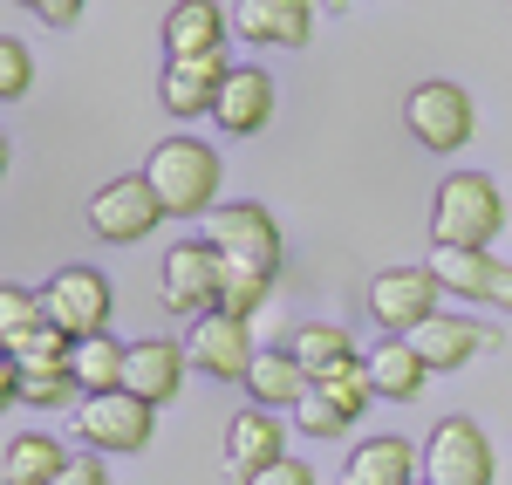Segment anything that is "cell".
I'll return each instance as SVG.
<instances>
[{
	"instance_id": "obj_34",
	"label": "cell",
	"mask_w": 512,
	"mask_h": 485,
	"mask_svg": "<svg viewBox=\"0 0 512 485\" xmlns=\"http://www.w3.org/2000/svg\"><path fill=\"white\" fill-rule=\"evenodd\" d=\"M55 485H110V472H103V458H96V451H82V458H76V465H69Z\"/></svg>"
},
{
	"instance_id": "obj_20",
	"label": "cell",
	"mask_w": 512,
	"mask_h": 485,
	"mask_svg": "<svg viewBox=\"0 0 512 485\" xmlns=\"http://www.w3.org/2000/svg\"><path fill=\"white\" fill-rule=\"evenodd\" d=\"M315 390V376L294 363V349H260V363L246 369V397L253 410H301Z\"/></svg>"
},
{
	"instance_id": "obj_3",
	"label": "cell",
	"mask_w": 512,
	"mask_h": 485,
	"mask_svg": "<svg viewBox=\"0 0 512 485\" xmlns=\"http://www.w3.org/2000/svg\"><path fill=\"white\" fill-rule=\"evenodd\" d=\"M219 287H226V260H219V246L205 240H178L164 253L158 267V294L171 315H185V322H205V315H219Z\"/></svg>"
},
{
	"instance_id": "obj_30",
	"label": "cell",
	"mask_w": 512,
	"mask_h": 485,
	"mask_svg": "<svg viewBox=\"0 0 512 485\" xmlns=\"http://www.w3.org/2000/svg\"><path fill=\"white\" fill-rule=\"evenodd\" d=\"M35 89V55H28V41L21 35H0V96L7 103H21Z\"/></svg>"
},
{
	"instance_id": "obj_1",
	"label": "cell",
	"mask_w": 512,
	"mask_h": 485,
	"mask_svg": "<svg viewBox=\"0 0 512 485\" xmlns=\"http://www.w3.org/2000/svg\"><path fill=\"white\" fill-rule=\"evenodd\" d=\"M144 178H151V192L164 199L171 219H212V212H219V178H226V164H219L212 144H198V137H164V144H151Z\"/></svg>"
},
{
	"instance_id": "obj_16",
	"label": "cell",
	"mask_w": 512,
	"mask_h": 485,
	"mask_svg": "<svg viewBox=\"0 0 512 485\" xmlns=\"http://www.w3.org/2000/svg\"><path fill=\"white\" fill-rule=\"evenodd\" d=\"M226 76H233V62H226V55H205V62H164L158 96H164V110H171V117H212Z\"/></svg>"
},
{
	"instance_id": "obj_35",
	"label": "cell",
	"mask_w": 512,
	"mask_h": 485,
	"mask_svg": "<svg viewBox=\"0 0 512 485\" xmlns=\"http://www.w3.org/2000/svg\"><path fill=\"white\" fill-rule=\"evenodd\" d=\"M35 14L48 21V28H76V21H82V7H76V0H41Z\"/></svg>"
},
{
	"instance_id": "obj_12",
	"label": "cell",
	"mask_w": 512,
	"mask_h": 485,
	"mask_svg": "<svg viewBox=\"0 0 512 485\" xmlns=\"http://www.w3.org/2000/svg\"><path fill=\"white\" fill-rule=\"evenodd\" d=\"M287 458V431H280L274 410H239L226 417V479L233 485H253L260 472H274Z\"/></svg>"
},
{
	"instance_id": "obj_14",
	"label": "cell",
	"mask_w": 512,
	"mask_h": 485,
	"mask_svg": "<svg viewBox=\"0 0 512 485\" xmlns=\"http://www.w3.org/2000/svg\"><path fill=\"white\" fill-rule=\"evenodd\" d=\"M226 28H233V7H219V0H178L164 14V55L171 62L226 55Z\"/></svg>"
},
{
	"instance_id": "obj_23",
	"label": "cell",
	"mask_w": 512,
	"mask_h": 485,
	"mask_svg": "<svg viewBox=\"0 0 512 485\" xmlns=\"http://www.w3.org/2000/svg\"><path fill=\"white\" fill-rule=\"evenodd\" d=\"M287 349H294V363L308 369L315 383H328L335 369L362 363V356H355V342H349V328H342V322H301V328H294V342H287Z\"/></svg>"
},
{
	"instance_id": "obj_33",
	"label": "cell",
	"mask_w": 512,
	"mask_h": 485,
	"mask_svg": "<svg viewBox=\"0 0 512 485\" xmlns=\"http://www.w3.org/2000/svg\"><path fill=\"white\" fill-rule=\"evenodd\" d=\"M253 485H315V465H301V458H280L274 472H260Z\"/></svg>"
},
{
	"instance_id": "obj_27",
	"label": "cell",
	"mask_w": 512,
	"mask_h": 485,
	"mask_svg": "<svg viewBox=\"0 0 512 485\" xmlns=\"http://www.w3.org/2000/svg\"><path fill=\"white\" fill-rule=\"evenodd\" d=\"M14 363H21V376H69L76 342H69L62 328H41L35 342H21V349H14Z\"/></svg>"
},
{
	"instance_id": "obj_21",
	"label": "cell",
	"mask_w": 512,
	"mask_h": 485,
	"mask_svg": "<svg viewBox=\"0 0 512 485\" xmlns=\"http://www.w3.org/2000/svg\"><path fill=\"white\" fill-rule=\"evenodd\" d=\"M69 465H76V458H69L62 438L21 431V438H7V451H0V485H55Z\"/></svg>"
},
{
	"instance_id": "obj_13",
	"label": "cell",
	"mask_w": 512,
	"mask_h": 485,
	"mask_svg": "<svg viewBox=\"0 0 512 485\" xmlns=\"http://www.w3.org/2000/svg\"><path fill=\"white\" fill-rule=\"evenodd\" d=\"M185 369H192V356H185V342H164V335H144V342H130V369H123V390L137 397V404H178V390H185Z\"/></svg>"
},
{
	"instance_id": "obj_10",
	"label": "cell",
	"mask_w": 512,
	"mask_h": 485,
	"mask_svg": "<svg viewBox=\"0 0 512 485\" xmlns=\"http://www.w3.org/2000/svg\"><path fill=\"white\" fill-rule=\"evenodd\" d=\"M403 123H410V137L424 151H458V144H472L478 110L458 82H417L410 103H403Z\"/></svg>"
},
{
	"instance_id": "obj_26",
	"label": "cell",
	"mask_w": 512,
	"mask_h": 485,
	"mask_svg": "<svg viewBox=\"0 0 512 485\" xmlns=\"http://www.w3.org/2000/svg\"><path fill=\"white\" fill-rule=\"evenodd\" d=\"M41 328H48V308H41V294H28V287H0V342H7V356L21 349V342H35Z\"/></svg>"
},
{
	"instance_id": "obj_8",
	"label": "cell",
	"mask_w": 512,
	"mask_h": 485,
	"mask_svg": "<svg viewBox=\"0 0 512 485\" xmlns=\"http://www.w3.org/2000/svg\"><path fill=\"white\" fill-rule=\"evenodd\" d=\"M151 431H158V410L137 404L130 390H117V397H82V404H76V438L96 451V458L144 451V445H151Z\"/></svg>"
},
{
	"instance_id": "obj_36",
	"label": "cell",
	"mask_w": 512,
	"mask_h": 485,
	"mask_svg": "<svg viewBox=\"0 0 512 485\" xmlns=\"http://www.w3.org/2000/svg\"><path fill=\"white\" fill-rule=\"evenodd\" d=\"M485 308H506L512 315V267L499 260V274H492V294H485Z\"/></svg>"
},
{
	"instance_id": "obj_2",
	"label": "cell",
	"mask_w": 512,
	"mask_h": 485,
	"mask_svg": "<svg viewBox=\"0 0 512 485\" xmlns=\"http://www.w3.org/2000/svg\"><path fill=\"white\" fill-rule=\"evenodd\" d=\"M506 233V199L485 171H451L431 199V240L451 253H485Z\"/></svg>"
},
{
	"instance_id": "obj_19",
	"label": "cell",
	"mask_w": 512,
	"mask_h": 485,
	"mask_svg": "<svg viewBox=\"0 0 512 485\" xmlns=\"http://www.w3.org/2000/svg\"><path fill=\"white\" fill-rule=\"evenodd\" d=\"M492 342H499V335H492V328H478L472 315H431V322L410 335V349L431 363V376H437V369H465L472 356H485Z\"/></svg>"
},
{
	"instance_id": "obj_11",
	"label": "cell",
	"mask_w": 512,
	"mask_h": 485,
	"mask_svg": "<svg viewBox=\"0 0 512 485\" xmlns=\"http://www.w3.org/2000/svg\"><path fill=\"white\" fill-rule=\"evenodd\" d=\"M185 356L212 383H246V369L260 363V342H253V322H239V315H205L185 335Z\"/></svg>"
},
{
	"instance_id": "obj_24",
	"label": "cell",
	"mask_w": 512,
	"mask_h": 485,
	"mask_svg": "<svg viewBox=\"0 0 512 485\" xmlns=\"http://www.w3.org/2000/svg\"><path fill=\"white\" fill-rule=\"evenodd\" d=\"M123 369H130V342H117V335H96V342H76V363H69V376H76L82 397H117V390H123Z\"/></svg>"
},
{
	"instance_id": "obj_4",
	"label": "cell",
	"mask_w": 512,
	"mask_h": 485,
	"mask_svg": "<svg viewBox=\"0 0 512 485\" xmlns=\"http://www.w3.org/2000/svg\"><path fill=\"white\" fill-rule=\"evenodd\" d=\"M41 308H48V328H62L69 342H96V335H110V281L96 274V267H55V281L35 287Z\"/></svg>"
},
{
	"instance_id": "obj_32",
	"label": "cell",
	"mask_w": 512,
	"mask_h": 485,
	"mask_svg": "<svg viewBox=\"0 0 512 485\" xmlns=\"http://www.w3.org/2000/svg\"><path fill=\"white\" fill-rule=\"evenodd\" d=\"M294 417H301V431H308V438H342V431L355 424V417H342V410L328 404L321 390H308V404L294 410Z\"/></svg>"
},
{
	"instance_id": "obj_28",
	"label": "cell",
	"mask_w": 512,
	"mask_h": 485,
	"mask_svg": "<svg viewBox=\"0 0 512 485\" xmlns=\"http://www.w3.org/2000/svg\"><path fill=\"white\" fill-rule=\"evenodd\" d=\"M267 294H274V274L226 267V287H219V315H239V322H253V315L267 308Z\"/></svg>"
},
{
	"instance_id": "obj_25",
	"label": "cell",
	"mask_w": 512,
	"mask_h": 485,
	"mask_svg": "<svg viewBox=\"0 0 512 485\" xmlns=\"http://www.w3.org/2000/svg\"><path fill=\"white\" fill-rule=\"evenodd\" d=\"M424 267H431V281L444 287V294H458V301H485V294H492V274H499L492 253H451V246H437Z\"/></svg>"
},
{
	"instance_id": "obj_5",
	"label": "cell",
	"mask_w": 512,
	"mask_h": 485,
	"mask_svg": "<svg viewBox=\"0 0 512 485\" xmlns=\"http://www.w3.org/2000/svg\"><path fill=\"white\" fill-rule=\"evenodd\" d=\"M437 301H444V287L431 281V267H383L369 281V322L383 328L390 342H410L431 315H444Z\"/></svg>"
},
{
	"instance_id": "obj_15",
	"label": "cell",
	"mask_w": 512,
	"mask_h": 485,
	"mask_svg": "<svg viewBox=\"0 0 512 485\" xmlns=\"http://www.w3.org/2000/svg\"><path fill=\"white\" fill-rule=\"evenodd\" d=\"M233 28L260 48H308L315 41V7L308 0H239Z\"/></svg>"
},
{
	"instance_id": "obj_31",
	"label": "cell",
	"mask_w": 512,
	"mask_h": 485,
	"mask_svg": "<svg viewBox=\"0 0 512 485\" xmlns=\"http://www.w3.org/2000/svg\"><path fill=\"white\" fill-rule=\"evenodd\" d=\"M21 404L28 410H62V404H82L76 376H28L21 383Z\"/></svg>"
},
{
	"instance_id": "obj_29",
	"label": "cell",
	"mask_w": 512,
	"mask_h": 485,
	"mask_svg": "<svg viewBox=\"0 0 512 485\" xmlns=\"http://www.w3.org/2000/svg\"><path fill=\"white\" fill-rule=\"evenodd\" d=\"M321 397H328V404L342 410V417H362V410L376 404V383H369V356H362V363H349V369H335V376H328V383H315Z\"/></svg>"
},
{
	"instance_id": "obj_9",
	"label": "cell",
	"mask_w": 512,
	"mask_h": 485,
	"mask_svg": "<svg viewBox=\"0 0 512 485\" xmlns=\"http://www.w3.org/2000/svg\"><path fill=\"white\" fill-rule=\"evenodd\" d=\"M424 485H492V438L472 417H437L424 438Z\"/></svg>"
},
{
	"instance_id": "obj_22",
	"label": "cell",
	"mask_w": 512,
	"mask_h": 485,
	"mask_svg": "<svg viewBox=\"0 0 512 485\" xmlns=\"http://www.w3.org/2000/svg\"><path fill=\"white\" fill-rule=\"evenodd\" d=\"M369 383H376L383 404H417L424 383H431V363H424L410 342H390V335H383V342L369 349Z\"/></svg>"
},
{
	"instance_id": "obj_6",
	"label": "cell",
	"mask_w": 512,
	"mask_h": 485,
	"mask_svg": "<svg viewBox=\"0 0 512 485\" xmlns=\"http://www.w3.org/2000/svg\"><path fill=\"white\" fill-rule=\"evenodd\" d=\"M164 219V199L151 192V178L144 171H130V178H110L96 199H89V233L96 240H110V246H137V240H151Z\"/></svg>"
},
{
	"instance_id": "obj_7",
	"label": "cell",
	"mask_w": 512,
	"mask_h": 485,
	"mask_svg": "<svg viewBox=\"0 0 512 485\" xmlns=\"http://www.w3.org/2000/svg\"><path fill=\"white\" fill-rule=\"evenodd\" d=\"M205 240L219 246L226 267H253V274H280V226L267 205L239 199V205H219L205 219Z\"/></svg>"
},
{
	"instance_id": "obj_18",
	"label": "cell",
	"mask_w": 512,
	"mask_h": 485,
	"mask_svg": "<svg viewBox=\"0 0 512 485\" xmlns=\"http://www.w3.org/2000/svg\"><path fill=\"white\" fill-rule=\"evenodd\" d=\"M212 123H219L226 137H260V130L274 123V76H267V69H233L226 89H219Z\"/></svg>"
},
{
	"instance_id": "obj_17",
	"label": "cell",
	"mask_w": 512,
	"mask_h": 485,
	"mask_svg": "<svg viewBox=\"0 0 512 485\" xmlns=\"http://www.w3.org/2000/svg\"><path fill=\"white\" fill-rule=\"evenodd\" d=\"M342 485H424V451H410V438H362L342 465Z\"/></svg>"
}]
</instances>
